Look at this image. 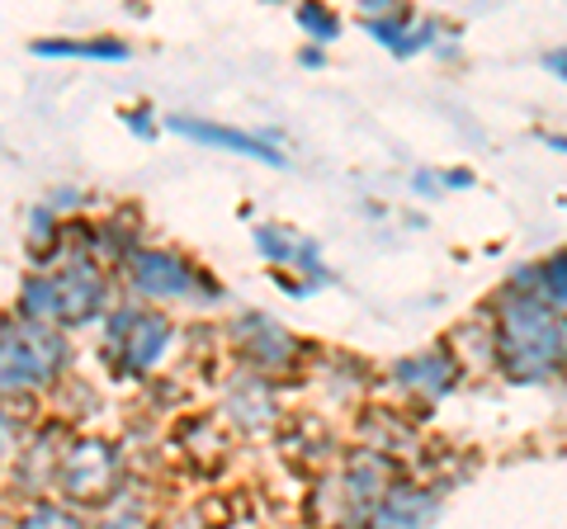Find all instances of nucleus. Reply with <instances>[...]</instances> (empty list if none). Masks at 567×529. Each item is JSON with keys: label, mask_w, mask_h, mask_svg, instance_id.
<instances>
[{"label": "nucleus", "mask_w": 567, "mask_h": 529, "mask_svg": "<svg viewBox=\"0 0 567 529\" xmlns=\"http://www.w3.org/2000/svg\"><path fill=\"white\" fill-rule=\"evenodd\" d=\"M496 364L506 369V378L516 383H539L567 369V312H558L548 298L506 289L496 303Z\"/></svg>", "instance_id": "nucleus-1"}, {"label": "nucleus", "mask_w": 567, "mask_h": 529, "mask_svg": "<svg viewBox=\"0 0 567 529\" xmlns=\"http://www.w3.org/2000/svg\"><path fill=\"white\" fill-rule=\"evenodd\" d=\"M71 364V345L58 322L14 312L0 322V402H29L62 383Z\"/></svg>", "instance_id": "nucleus-2"}, {"label": "nucleus", "mask_w": 567, "mask_h": 529, "mask_svg": "<svg viewBox=\"0 0 567 529\" xmlns=\"http://www.w3.org/2000/svg\"><path fill=\"white\" fill-rule=\"evenodd\" d=\"M110 303V279H104L100 260L95 256H71L58 270H43L24 279L20 289V312L29 317H43V322H58L66 326H85L95 322Z\"/></svg>", "instance_id": "nucleus-3"}, {"label": "nucleus", "mask_w": 567, "mask_h": 529, "mask_svg": "<svg viewBox=\"0 0 567 529\" xmlns=\"http://www.w3.org/2000/svg\"><path fill=\"white\" fill-rule=\"evenodd\" d=\"M175 345V326L162 312L152 308H133L123 303L110 312V326H104V360H110L118 374H147V369L162 364V355Z\"/></svg>", "instance_id": "nucleus-4"}, {"label": "nucleus", "mask_w": 567, "mask_h": 529, "mask_svg": "<svg viewBox=\"0 0 567 529\" xmlns=\"http://www.w3.org/2000/svg\"><path fill=\"white\" fill-rule=\"evenodd\" d=\"M118 473H123V458L114 454V445H104V439H71L58 458L52 487L71 506H110L118 491Z\"/></svg>", "instance_id": "nucleus-5"}, {"label": "nucleus", "mask_w": 567, "mask_h": 529, "mask_svg": "<svg viewBox=\"0 0 567 529\" xmlns=\"http://www.w3.org/2000/svg\"><path fill=\"white\" fill-rule=\"evenodd\" d=\"M128 264V289L137 298H147V303H199L194 293L213 289L204 270H194V264L181 256V251H128L123 256Z\"/></svg>", "instance_id": "nucleus-6"}, {"label": "nucleus", "mask_w": 567, "mask_h": 529, "mask_svg": "<svg viewBox=\"0 0 567 529\" xmlns=\"http://www.w3.org/2000/svg\"><path fill=\"white\" fill-rule=\"evenodd\" d=\"M454 383H458V360H454L450 345L421 350V355H406L393 364V387L412 402V407H435Z\"/></svg>", "instance_id": "nucleus-7"}, {"label": "nucleus", "mask_w": 567, "mask_h": 529, "mask_svg": "<svg viewBox=\"0 0 567 529\" xmlns=\"http://www.w3.org/2000/svg\"><path fill=\"white\" fill-rule=\"evenodd\" d=\"M233 331H237V350H241L246 369H256V374H289L298 355H303L293 331H284L279 322H270V317H260V312L241 317Z\"/></svg>", "instance_id": "nucleus-8"}, {"label": "nucleus", "mask_w": 567, "mask_h": 529, "mask_svg": "<svg viewBox=\"0 0 567 529\" xmlns=\"http://www.w3.org/2000/svg\"><path fill=\"white\" fill-rule=\"evenodd\" d=\"M223 412L237 421L241 431H265V426H275L279 421V407H275V387H270V378L265 374H241L237 383H233V393H227V402H223Z\"/></svg>", "instance_id": "nucleus-9"}, {"label": "nucleus", "mask_w": 567, "mask_h": 529, "mask_svg": "<svg viewBox=\"0 0 567 529\" xmlns=\"http://www.w3.org/2000/svg\"><path fill=\"white\" fill-rule=\"evenodd\" d=\"M171 133H185L194 143H208V147H223V152H237V156H256L265 166H284V156L260 143L251 133H237V128H218V123H194V118H171Z\"/></svg>", "instance_id": "nucleus-10"}, {"label": "nucleus", "mask_w": 567, "mask_h": 529, "mask_svg": "<svg viewBox=\"0 0 567 529\" xmlns=\"http://www.w3.org/2000/svg\"><path fill=\"white\" fill-rule=\"evenodd\" d=\"M256 246H260V251L270 256L275 264H284V270H308V279H327V270H322V251H317L308 237L284 232V227H260V232H256Z\"/></svg>", "instance_id": "nucleus-11"}, {"label": "nucleus", "mask_w": 567, "mask_h": 529, "mask_svg": "<svg viewBox=\"0 0 567 529\" xmlns=\"http://www.w3.org/2000/svg\"><path fill=\"white\" fill-rule=\"evenodd\" d=\"M431 516H440L435 491H421V487H412V483H393V487L383 491L379 510H374L379 525H425Z\"/></svg>", "instance_id": "nucleus-12"}, {"label": "nucleus", "mask_w": 567, "mask_h": 529, "mask_svg": "<svg viewBox=\"0 0 567 529\" xmlns=\"http://www.w3.org/2000/svg\"><path fill=\"white\" fill-rule=\"evenodd\" d=\"M39 58H95V62H123L128 58V43H114V39H85V43H71V39H39L33 43Z\"/></svg>", "instance_id": "nucleus-13"}, {"label": "nucleus", "mask_w": 567, "mask_h": 529, "mask_svg": "<svg viewBox=\"0 0 567 529\" xmlns=\"http://www.w3.org/2000/svg\"><path fill=\"white\" fill-rule=\"evenodd\" d=\"M298 29L312 43H331V39H341V14L322 6V0H298Z\"/></svg>", "instance_id": "nucleus-14"}, {"label": "nucleus", "mask_w": 567, "mask_h": 529, "mask_svg": "<svg viewBox=\"0 0 567 529\" xmlns=\"http://www.w3.org/2000/svg\"><path fill=\"white\" fill-rule=\"evenodd\" d=\"M58 246H62V218H52L48 208H39L33 214V227H29V251L39 264H52L48 256H58Z\"/></svg>", "instance_id": "nucleus-15"}, {"label": "nucleus", "mask_w": 567, "mask_h": 529, "mask_svg": "<svg viewBox=\"0 0 567 529\" xmlns=\"http://www.w3.org/2000/svg\"><path fill=\"white\" fill-rule=\"evenodd\" d=\"M535 293L548 298L558 312H567V251H558L554 260L539 264V279H535Z\"/></svg>", "instance_id": "nucleus-16"}, {"label": "nucleus", "mask_w": 567, "mask_h": 529, "mask_svg": "<svg viewBox=\"0 0 567 529\" xmlns=\"http://www.w3.org/2000/svg\"><path fill=\"white\" fill-rule=\"evenodd\" d=\"M24 449V426L14 416V402H0V464H10Z\"/></svg>", "instance_id": "nucleus-17"}, {"label": "nucleus", "mask_w": 567, "mask_h": 529, "mask_svg": "<svg viewBox=\"0 0 567 529\" xmlns=\"http://www.w3.org/2000/svg\"><path fill=\"white\" fill-rule=\"evenodd\" d=\"M24 520H33V525H76V510H66V506H52V501H43V506H33Z\"/></svg>", "instance_id": "nucleus-18"}, {"label": "nucleus", "mask_w": 567, "mask_h": 529, "mask_svg": "<svg viewBox=\"0 0 567 529\" xmlns=\"http://www.w3.org/2000/svg\"><path fill=\"white\" fill-rule=\"evenodd\" d=\"M406 0H360V20H388V14H402Z\"/></svg>", "instance_id": "nucleus-19"}, {"label": "nucleus", "mask_w": 567, "mask_h": 529, "mask_svg": "<svg viewBox=\"0 0 567 529\" xmlns=\"http://www.w3.org/2000/svg\"><path fill=\"white\" fill-rule=\"evenodd\" d=\"M128 128H133V133H142V137H152V118L137 110V114H128Z\"/></svg>", "instance_id": "nucleus-20"}, {"label": "nucleus", "mask_w": 567, "mask_h": 529, "mask_svg": "<svg viewBox=\"0 0 567 529\" xmlns=\"http://www.w3.org/2000/svg\"><path fill=\"white\" fill-rule=\"evenodd\" d=\"M548 66H554V72H563V76H567V48H563V52H554V58H548Z\"/></svg>", "instance_id": "nucleus-21"}, {"label": "nucleus", "mask_w": 567, "mask_h": 529, "mask_svg": "<svg viewBox=\"0 0 567 529\" xmlns=\"http://www.w3.org/2000/svg\"><path fill=\"white\" fill-rule=\"evenodd\" d=\"M322 62H327V58H322L317 48H308V52H303V66H322Z\"/></svg>", "instance_id": "nucleus-22"}, {"label": "nucleus", "mask_w": 567, "mask_h": 529, "mask_svg": "<svg viewBox=\"0 0 567 529\" xmlns=\"http://www.w3.org/2000/svg\"><path fill=\"white\" fill-rule=\"evenodd\" d=\"M270 6H279V0H270Z\"/></svg>", "instance_id": "nucleus-23"}]
</instances>
